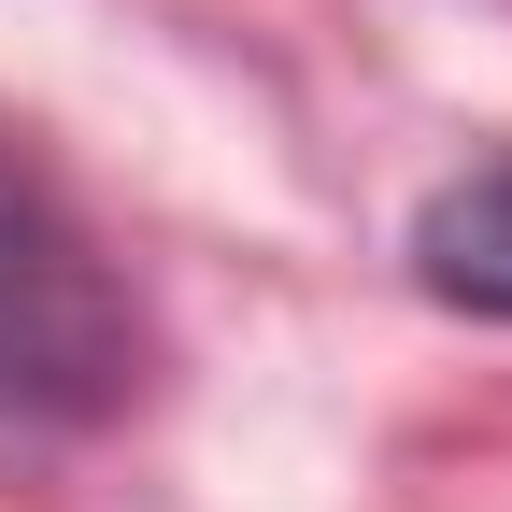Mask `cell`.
<instances>
[{
    "label": "cell",
    "instance_id": "obj_2",
    "mask_svg": "<svg viewBox=\"0 0 512 512\" xmlns=\"http://www.w3.org/2000/svg\"><path fill=\"white\" fill-rule=\"evenodd\" d=\"M29 285H43V228H29V185L0 171V356L29 342Z\"/></svg>",
    "mask_w": 512,
    "mask_h": 512
},
{
    "label": "cell",
    "instance_id": "obj_1",
    "mask_svg": "<svg viewBox=\"0 0 512 512\" xmlns=\"http://www.w3.org/2000/svg\"><path fill=\"white\" fill-rule=\"evenodd\" d=\"M413 285L470 328H512V143L413 200Z\"/></svg>",
    "mask_w": 512,
    "mask_h": 512
}]
</instances>
